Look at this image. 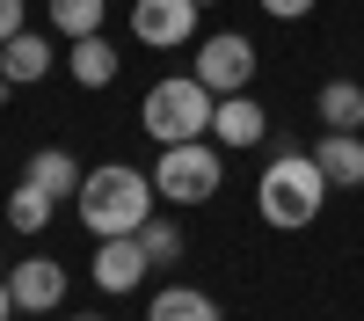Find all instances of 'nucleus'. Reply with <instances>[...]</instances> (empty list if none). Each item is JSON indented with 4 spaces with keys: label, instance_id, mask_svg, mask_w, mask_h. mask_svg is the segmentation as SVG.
<instances>
[{
    "label": "nucleus",
    "instance_id": "f257e3e1",
    "mask_svg": "<svg viewBox=\"0 0 364 321\" xmlns=\"http://www.w3.org/2000/svg\"><path fill=\"white\" fill-rule=\"evenodd\" d=\"M321 204H328V175H321V161H314V146H277V161H269L262 183H255L262 226L299 233V226L321 219Z\"/></svg>",
    "mask_w": 364,
    "mask_h": 321
},
{
    "label": "nucleus",
    "instance_id": "f03ea898",
    "mask_svg": "<svg viewBox=\"0 0 364 321\" xmlns=\"http://www.w3.org/2000/svg\"><path fill=\"white\" fill-rule=\"evenodd\" d=\"M154 175H139L124 161H102V168H87V183H80V226L95 233V241H109V233H139L146 219H154Z\"/></svg>",
    "mask_w": 364,
    "mask_h": 321
},
{
    "label": "nucleus",
    "instance_id": "7ed1b4c3",
    "mask_svg": "<svg viewBox=\"0 0 364 321\" xmlns=\"http://www.w3.org/2000/svg\"><path fill=\"white\" fill-rule=\"evenodd\" d=\"M211 117H219V95H211L197 73H168V80L146 88V102H139V132L154 139V146H182V139H204Z\"/></svg>",
    "mask_w": 364,
    "mask_h": 321
},
{
    "label": "nucleus",
    "instance_id": "20e7f679",
    "mask_svg": "<svg viewBox=\"0 0 364 321\" xmlns=\"http://www.w3.org/2000/svg\"><path fill=\"white\" fill-rule=\"evenodd\" d=\"M226 183V161H219V146L211 139H182V146H161V161H154V190L168 204H211Z\"/></svg>",
    "mask_w": 364,
    "mask_h": 321
},
{
    "label": "nucleus",
    "instance_id": "39448f33",
    "mask_svg": "<svg viewBox=\"0 0 364 321\" xmlns=\"http://www.w3.org/2000/svg\"><path fill=\"white\" fill-rule=\"evenodd\" d=\"M211 95H248L255 88V44L240 37V29H219V37L197 44V66H190Z\"/></svg>",
    "mask_w": 364,
    "mask_h": 321
},
{
    "label": "nucleus",
    "instance_id": "423d86ee",
    "mask_svg": "<svg viewBox=\"0 0 364 321\" xmlns=\"http://www.w3.org/2000/svg\"><path fill=\"white\" fill-rule=\"evenodd\" d=\"M132 37L146 51H182L197 44V0H139L132 8Z\"/></svg>",
    "mask_w": 364,
    "mask_h": 321
},
{
    "label": "nucleus",
    "instance_id": "0eeeda50",
    "mask_svg": "<svg viewBox=\"0 0 364 321\" xmlns=\"http://www.w3.org/2000/svg\"><path fill=\"white\" fill-rule=\"evenodd\" d=\"M146 270H154V256H146V241H139V233H109V241L87 256V278H95L102 292H132Z\"/></svg>",
    "mask_w": 364,
    "mask_h": 321
},
{
    "label": "nucleus",
    "instance_id": "6e6552de",
    "mask_svg": "<svg viewBox=\"0 0 364 321\" xmlns=\"http://www.w3.org/2000/svg\"><path fill=\"white\" fill-rule=\"evenodd\" d=\"M8 292H15L22 314H51L58 300H66V270H58L51 256H22L15 270H8Z\"/></svg>",
    "mask_w": 364,
    "mask_h": 321
},
{
    "label": "nucleus",
    "instance_id": "1a4fd4ad",
    "mask_svg": "<svg viewBox=\"0 0 364 321\" xmlns=\"http://www.w3.org/2000/svg\"><path fill=\"white\" fill-rule=\"evenodd\" d=\"M314 161L328 175V190H357L364 183V132H321L314 139Z\"/></svg>",
    "mask_w": 364,
    "mask_h": 321
},
{
    "label": "nucleus",
    "instance_id": "9d476101",
    "mask_svg": "<svg viewBox=\"0 0 364 321\" xmlns=\"http://www.w3.org/2000/svg\"><path fill=\"white\" fill-rule=\"evenodd\" d=\"M262 132H269V110L255 95H219V117H211L219 146H262Z\"/></svg>",
    "mask_w": 364,
    "mask_h": 321
},
{
    "label": "nucleus",
    "instance_id": "9b49d317",
    "mask_svg": "<svg viewBox=\"0 0 364 321\" xmlns=\"http://www.w3.org/2000/svg\"><path fill=\"white\" fill-rule=\"evenodd\" d=\"M22 183H37L44 197H80V161L66 154V146H44V154H29V168H22Z\"/></svg>",
    "mask_w": 364,
    "mask_h": 321
},
{
    "label": "nucleus",
    "instance_id": "f8f14e48",
    "mask_svg": "<svg viewBox=\"0 0 364 321\" xmlns=\"http://www.w3.org/2000/svg\"><path fill=\"white\" fill-rule=\"evenodd\" d=\"M146 321H219V300L204 285H161L146 300Z\"/></svg>",
    "mask_w": 364,
    "mask_h": 321
},
{
    "label": "nucleus",
    "instance_id": "ddd939ff",
    "mask_svg": "<svg viewBox=\"0 0 364 321\" xmlns=\"http://www.w3.org/2000/svg\"><path fill=\"white\" fill-rule=\"evenodd\" d=\"M0 73H8L15 88L44 80V73H51V37H37V29H22V37H8V44H0Z\"/></svg>",
    "mask_w": 364,
    "mask_h": 321
},
{
    "label": "nucleus",
    "instance_id": "4468645a",
    "mask_svg": "<svg viewBox=\"0 0 364 321\" xmlns=\"http://www.w3.org/2000/svg\"><path fill=\"white\" fill-rule=\"evenodd\" d=\"M66 73H73L80 88H109V80H117V44L102 37V29H95V37H73V58H66Z\"/></svg>",
    "mask_w": 364,
    "mask_h": 321
},
{
    "label": "nucleus",
    "instance_id": "2eb2a0df",
    "mask_svg": "<svg viewBox=\"0 0 364 321\" xmlns=\"http://www.w3.org/2000/svg\"><path fill=\"white\" fill-rule=\"evenodd\" d=\"M314 110H321V132H364V88L357 80H328Z\"/></svg>",
    "mask_w": 364,
    "mask_h": 321
},
{
    "label": "nucleus",
    "instance_id": "dca6fc26",
    "mask_svg": "<svg viewBox=\"0 0 364 321\" xmlns=\"http://www.w3.org/2000/svg\"><path fill=\"white\" fill-rule=\"evenodd\" d=\"M51 212H58V197H44L37 183H22V190L8 197V226H15V233H44Z\"/></svg>",
    "mask_w": 364,
    "mask_h": 321
},
{
    "label": "nucleus",
    "instance_id": "f3484780",
    "mask_svg": "<svg viewBox=\"0 0 364 321\" xmlns=\"http://www.w3.org/2000/svg\"><path fill=\"white\" fill-rule=\"evenodd\" d=\"M102 0H51V29H58V37H95V29H102Z\"/></svg>",
    "mask_w": 364,
    "mask_h": 321
},
{
    "label": "nucleus",
    "instance_id": "a211bd4d",
    "mask_svg": "<svg viewBox=\"0 0 364 321\" xmlns=\"http://www.w3.org/2000/svg\"><path fill=\"white\" fill-rule=\"evenodd\" d=\"M139 241H146V256H154V270H168V263L182 256V226L154 212V219H146V226H139Z\"/></svg>",
    "mask_w": 364,
    "mask_h": 321
},
{
    "label": "nucleus",
    "instance_id": "6ab92c4d",
    "mask_svg": "<svg viewBox=\"0 0 364 321\" xmlns=\"http://www.w3.org/2000/svg\"><path fill=\"white\" fill-rule=\"evenodd\" d=\"M262 15H277V22H299V15H314V0H255Z\"/></svg>",
    "mask_w": 364,
    "mask_h": 321
},
{
    "label": "nucleus",
    "instance_id": "aec40b11",
    "mask_svg": "<svg viewBox=\"0 0 364 321\" xmlns=\"http://www.w3.org/2000/svg\"><path fill=\"white\" fill-rule=\"evenodd\" d=\"M22 29H29V22H22V0H0V44L22 37Z\"/></svg>",
    "mask_w": 364,
    "mask_h": 321
},
{
    "label": "nucleus",
    "instance_id": "412c9836",
    "mask_svg": "<svg viewBox=\"0 0 364 321\" xmlns=\"http://www.w3.org/2000/svg\"><path fill=\"white\" fill-rule=\"evenodd\" d=\"M22 307H15V292H8V278H0V321H15Z\"/></svg>",
    "mask_w": 364,
    "mask_h": 321
},
{
    "label": "nucleus",
    "instance_id": "4be33fe9",
    "mask_svg": "<svg viewBox=\"0 0 364 321\" xmlns=\"http://www.w3.org/2000/svg\"><path fill=\"white\" fill-rule=\"evenodd\" d=\"M73 321H102V314H73Z\"/></svg>",
    "mask_w": 364,
    "mask_h": 321
},
{
    "label": "nucleus",
    "instance_id": "5701e85b",
    "mask_svg": "<svg viewBox=\"0 0 364 321\" xmlns=\"http://www.w3.org/2000/svg\"><path fill=\"white\" fill-rule=\"evenodd\" d=\"M197 8H211V0H197Z\"/></svg>",
    "mask_w": 364,
    "mask_h": 321
},
{
    "label": "nucleus",
    "instance_id": "b1692460",
    "mask_svg": "<svg viewBox=\"0 0 364 321\" xmlns=\"http://www.w3.org/2000/svg\"><path fill=\"white\" fill-rule=\"evenodd\" d=\"M0 80H8V73H0Z\"/></svg>",
    "mask_w": 364,
    "mask_h": 321
}]
</instances>
